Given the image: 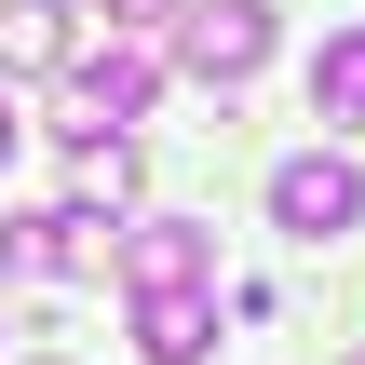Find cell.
Listing matches in <instances>:
<instances>
[{
    "label": "cell",
    "instance_id": "obj_4",
    "mask_svg": "<svg viewBox=\"0 0 365 365\" xmlns=\"http://www.w3.org/2000/svg\"><path fill=\"white\" fill-rule=\"evenodd\" d=\"M108 271L135 298H176V284L217 271V244H203V217H135V230H108Z\"/></svg>",
    "mask_w": 365,
    "mask_h": 365
},
{
    "label": "cell",
    "instance_id": "obj_1",
    "mask_svg": "<svg viewBox=\"0 0 365 365\" xmlns=\"http://www.w3.org/2000/svg\"><path fill=\"white\" fill-rule=\"evenodd\" d=\"M176 68L217 81V95L257 81V68H271V0H190V14H176Z\"/></svg>",
    "mask_w": 365,
    "mask_h": 365
},
{
    "label": "cell",
    "instance_id": "obj_2",
    "mask_svg": "<svg viewBox=\"0 0 365 365\" xmlns=\"http://www.w3.org/2000/svg\"><path fill=\"white\" fill-rule=\"evenodd\" d=\"M68 95H81L68 149H108V122H135V108L163 95V54H149V41H108V54H68Z\"/></svg>",
    "mask_w": 365,
    "mask_h": 365
},
{
    "label": "cell",
    "instance_id": "obj_8",
    "mask_svg": "<svg viewBox=\"0 0 365 365\" xmlns=\"http://www.w3.org/2000/svg\"><path fill=\"white\" fill-rule=\"evenodd\" d=\"M312 122H325V135L365 122V27H325V54H312Z\"/></svg>",
    "mask_w": 365,
    "mask_h": 365
},
{
    "label": "cell",
    "instance_id": "obj_10",
    "mask_svg": "<svg viewBox=\"0 0 365 365\" xmlns=\"http://www.w3.org/2000/svg\"><path fill=\"white\" fill-rule=\"evenodd\" d=\"M14 135H27V122H14V95H0V163H14Z\"/></svg>",
    "mask_w": 365,
    "mask_h": 365
},
{
    "label": "cell",
    "instance_id": "obj_5",
    "mask_svg": "<svg viewBox=\"0 0 365 365\" xmlns=\"http://www.w3.org/2000/svg\"><path fill=\"white\" fill-rule=\"evenodd\" d=\"M0 271H108V217L95 203H41L0 230Z\"/></svg>",
    "mask_w": 365,
    "mask_h": 365
},
{
    "label": "cell",
    "instance_id": "obj_11",
    "mask_svg": "<svg viewBox=\"0 0 365 365\" xmlns=\"http://www.w3.org/2000/svg\"><path fill=\"white\" fill-rule=\"evenodd\" d=\"M41 365H54V352H41Z\"/></svg>",
    "mask_w": 365,
    "mask_h": 365
},
{
    "label": "cell",
    "instance_id": "obj_12",
    "mask_svg": "<svg viewBox=\"0 0 365 365\" xmlns=\"http://www.w3.org/2000/svg\"><path fill=\"white\" fill-rule=\"evenodd\" d=\"M352 365H365V352H352Z\"/></svg>",
    "mask_w": 365,
    "mask_h": 365
},
{
    "label": "cell",
    "instance_id": "obj_7",
    "mask_svg": "<svg viewBox=\"0 0 365 365\" xmlns=\"http://www.w3.org/2000/svg\"><path fill=\"white\" fill-rule=\"evenodd\" d=\"M68 54H81L68 0H0V81H27V68H68Z\"/></svg>",
    "mask_w": 365,
    "mask_h": 365
},
{
    "label": "cell",
    "instance_id": "obj_3",
    "mask_svg": "<svg viewBox=\"0 0 365 365\" xmlns=\"http://www.w3.org/2000/svg\"><path fill=\"white\" fill-rule=\"evenodd\" d=\"M271 217L298 230V244H339L365 217V176L339 163V149H298V163H271Z\"/></svg>",
    "mask_w": 365,
    "mask_h": 365
},
{
    "label": "cell",
    "instance_id": "obj_9",
    "mask_svg": "<svg viewBox=\"0 0 365 365\" xmlns=\"http://www.w3.org/2000/svg\"><path fill=\"white\" fill-rule=\"evenodd\" d=\"M108 14H122V27H163V14H176V0H108Z\"/></svg>",
    "mask_w": 365,
    "mask_h": 365
},
{
    "label": "cell",
    "instance_id": "obj_6",
    "mask_svg": "<svg viewBox=\"0 0 365 365\" xmlns=\"http://www.w3.org/2000/svg\"><path fill=\"white\" fill-rule=\"evenodd\" d=\"M135 352H149V365H203V352H217V298H203V284L135 298Z\"/></svg>",
    "mask_w": 365,
    "mask_h": 365
}]
</instances>
